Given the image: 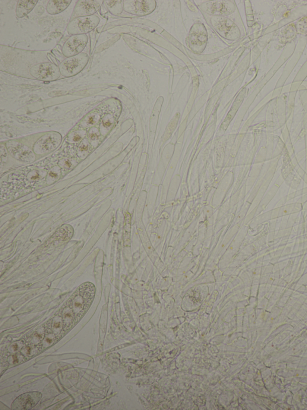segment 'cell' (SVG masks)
I'll return each mask as SVG.
<instances>
[{
    "mask_svg": "<svg viewBox=\"0 0 307 410\" xmlns=\"http://www.w3.org/2000/svg\"><path fill=\"white\" fill-rule=\"evenodd\" d=\"M87 150V147L86 146H82L81 147V151H84V150Z\"/></svg>",
    "mask_w": 307,
    "mask_h": 410,
    "instance_id": "7402d4cb",
    "label": "cell"
},
{
    "mask_svg": "<svg viewBox=\"0 0 307 410\" xmlns=\"http://www.w3.org/2000/svg\"><path fill=\"white\" fill-rule=\"evenodd\" d=\"M96 137H97L96 134H92L91 135V139H93V140L96 139Z\"/></svg>",
    "mask_w": 307,
    "mask_h": 410,
    "instance_id": "44dd1931",
    "label": "cell"
},
{
    "mask_svg": "<svg viewBox=\"0 0 307 410\" xmlns=\"http://www.w3.org/2000/svg\"><path fill=\"white\" fill-rule=\"evenodd\" d=\"M100 4L96 1H82L76 6L74 16H86L93 14L99 10Z\"/></svg>",
    "mask_w": 307,
    "mask_h": 410,
    "instance_id": "9c48e42d",
    "label": "cell"
},
{
    "mask_svg": "<svg viewBox=\"0 0 307 410\" xmlns=\"http://www.w3.org/2000/svg\"><path fill=\"white\" fill-rule=\"evenodd\" d=\"M81 139V137L80 136V135H76L74 137V141H80Z\"/></svg>",
    "mask_w": 307,
    "mask_h": 410,
    "instance_id": "d6986e66",
    "label": "cell"
},
{
    "mask_svg": "<svg viewBox=\"0 0 307 410\" xmlns=\"http://www.w3.org/2000/svg\"><path fill=\"white\" fill-rule=\"evenodd\" d=\"M57 314L59 315L62 318L65 332H67L76 324L78 323V321L77 317H76L74 311H73V309L70 306L67 302L57 312Z\"/></svg>",
    "mask_w": 307,
    "mask_h": 410,
    "instance_id": "ba28073f",
    "label": "cell"
},
{
    "mask_svg": "<svg viewBox=\"0 0 307 410\" xmlns=\"http://www.w3.org/2000/svg\"><path fill=\"white\" fill-rule=\"evenodd\" d=\"M61 141V135L56 132L44 135L38 140L34 146V151L37 153H43L49 152L58 146Z\"/></svg>",
    "mask_w": 307,
    "mask_h": 410,
    "instance_id": "5b68a950",
    "label": "cell"
},
{
    "mask_svg": "<svg viewBox=\"0 0 307 410\" xmlns=\"http://www.w3.org/2000/svg\"><path fill=\"white\" fill-rule=\"evenodd\" d=\"M6 145L9 152L15 159L25 163H31L34 161V153L24 145L17 141H9Z\"/></svg>",
    "mask_w": 307,
    "mask_h": 410,
    "instance_id": "3957f363",
    "label": "cell"
},
{
    "mask_svg": "<svg viewBox=\"0 0 307 410\" xmlns=\"http://www.w3.org/2000/svg\"><path fill=\"white\" fill-rule=\"evenodd\" d=\"M38 1H20L18 2L16 13L18 17L23 18L33 10Z\"/></svg>",
    "mask_w": 307,
    "mask_h": 410,
    "instance_id": "8fae6325",
    "label": "cell"
},
{
    "mask_svg": "<svg viewBox=\"0 0 307 410\" xmlns=\"http://www.w3.org/2000/svg\"><path fill=\"white\" fill-rule=\"evenodd\" d=\"M71 1H50L47 6V11L50 14H57L65 11Z\"/></svg>",
    "mask_w": 307,
    "mask_h": 410,
    "instance_id": "7c38bea8",
    "label": "cell"
},
{
    "mask_svg": "<svg viewBox=\"0 0 307 410\" xmlns=\"http://www.w3.org/2000/svg\"><path fill=\"white\" fill-rule=\"evenodd\" d=\"M81 59L78 58H74L66 61L61 65V70L70 74H73L74 72L77 71L81 65Z\"/></svg>",
    "mask_w": 307,
    "mask_h": 410,
    "instance_id": "4fadbf2b",
    "label": "cell"
},
{
    "mask_svg": "<svg viewBox=\"0 0 307 410\" xmlns=\"http://www.w3.org/2000/svg\"><path fill=\"white\" fill-rule=\"evenodd\" d=\"M54 92L56 94H52V96H61L62 94H65L66 92L65 91H54Z\"/></svg>",
    "mask_w": 307,
    "mask_h": 410,
    "instance_id": "e0dca14e",
    "label": "cell"
},
{
    "mask_svg": "<svg viewBox=\"0 0 307 410\" xmlns=\"http://www.w3.org/2000/svg\"><path fill=\"white\" fill-rule=\"evenodd\" d=\"M132 6L128 7L131 14L137 15H146L150 14L155 8V3L153 2L137 1L133 2Z\"/></svg>",
    "mask_w": 307,
    "mask_h": 410,
    "instance_id": "30bf717a",
    "label": "cell"
},
{
    "mask_svg": "<svg viewBox=\"0 0 307 410\" xmlns=\"http://www.w3.org/2000/svg\"><path fill=\"white\" fill-rule=\"evenodd\" d=\"M40 392H30L23 394L16 399L12 404V409L16 410L31 409L36 406L42 398Z\"/></svg>",
    "mask_w": 307,
    "mask_h": 410,
    "instance_id": "277c9868",
    "label": "cell"
},
{
    "mask_svg": "<svg viewBox=\"0 0 307 410\" xmlns=\"http://www.w3.org/2000/svg\"><path fill=\"white\" fill-rule=\"evenodd\" d=\"M66 165L68 167H71V163L69 161H67V162H66Z\"/></svg>",
    "mask_w": 307,
    "mask_h": 410,
    "instance_id": "603a6c76",
    "label": "cell"
},
{
    "mask_svg": "<svg viewBox=\"0 0 307 410\" xmlns=\"http://www.w3.org/2000/svg\"><path fill=\"white\" fill-rule=\"evenodd\" d=\"M95 120L93 117H91V118H90L89 120H88V123H89L90 124H93Z\"/></svg>",
    "mask_w": 307,
    "mask_h": 410,
    "instance_id": "ffe728a7",
    "label": "cell"
},
{
    "mask_svg": "<svg viewBox=\"0 0 307 410\" xmlns=\"http://www.w3.org/2000/svg\"><path fill=\"white\" fill-rule=\"evenodd\" d=\"M230 3H216L211 6V12L214 14L227 15L230 14Z\"/></svg>",
    "mask_w": 307,
    "mask_h": 410,
    "instance_id": "9a60e30c",
    "label": "cell"
},
{
    "mask_svg": "<svg viewBox=\"0 0 307 410\" xmlns=\"http://www.w3.org/2000/svg\"><path fill=\"white\" fill-rule=\"evenodd\" d=\"M50 176H52V177H54V178H56V176H57V175L56 174H55V173H53L52 172L50 173Z\"/></svg>",
    "mask_w": 307,
    "mask_h": 410,
    "instance_id": "cb8c5ba5",
    "label": "cell"
},
{
    "mask_svg": "<svg viewBox=\"0 0 307 410\" xmlns=\"http://www.w3.org/2000/svg\"><path fill=\"white\" fill-rule=\"evenodd\" d=\"M97 17H80L72 22L73 34L86 33L93 30L99 24Z\"/></svg>",
    "mask_w": 307,
    "mask_h": 410,
    "instance_id": "8992f818",
    "label": "cell"
},
{
    "mask_svg": "<svg viewBox=\"0 0 307 410\" xmlns=\"http://www.w3.org/2000/svg\"><path fill=\"white\" fill-rule=\"evenodd\" d=\"M218 24L216 26L218 33H220L221 35L224 37L229 38L231 37V33L233 29L232 24L230 25V21L227 20V19H223L218 22Z\"/></svg>",
    "mask_w": 307,
    "mask_h": 410,
    "instance_id": "5bb4252c",
    "label": "cell"
},
{
    "mask_svg": "<svg viewBox=\"0 0 307 410\" xmlns=\"http://www.w3.org/2000/svg\"><path fill=\"white\" fill-rule=\"evenodd\" d=\"M207 41V33L205 27L202 24H197L193 27L187 43L192 51L200 53L205 49Z\"/></svg>",
    "mask_w": 307,
    "mask_h": 410,
    "instance_id": "6da1fadb",
    "label": "cell"
},
{
    "mask_svg": "<svg viewBox=\"0 0 307 410\" xmlns=\"http://www.w3.org/2000/svg\"><path fill=\"white\" fill-rule=\"evenodd\" d=\"M87 42V36L82 35L71 37L66 43L64 50L66 57L78 55L83 50Z\"/></svg>",
    "mask_w": 307,
    "mask_h": 410,
    "instance_id": "52a82bcc",
    "label": "cell"
},
{
    "mask_svg": "<svg viewBox=\"0 0 307 410\" xmlns=\"http://www.w3.org/2000/svg\"><path fill=\"white\" fill-rule=\"evenodd\" d=\"M31 73L39 80L47 81L56 80L59 75L58 67L50 64L36 65L31 69Z\"/></svg>",
    "mask_w": 307,
    "mask_h": 410,
    "instance_id": "7a4b0ae2",
    "label": "cell"
},
{
    "mask_svg": "<svg viewBox=\"0 0 307 410\" xmlns=\"http://www.w3.org/2000/svg\"><path fill=\"white\" fill-rule=\"evenodd\" d=\"M103 125L104 127H109L110 125H111V122L108 120V121H105L103 122Z\"/></svg>",
    "mask_w": 307,
    "mask_h": 410,
    "instance_id": "ac0fdd59",
    "label": "cell"
},
{
    "mask_svg": "<svg viewBox=\"0 0 307 410\" xmlns=\"http://www.w3.org/2000/svg\"><path fill=\"white\" fill-rule=\"evenodd\" d=\"M0 149H1V165L2 168L3 163H6V160H7V152H6L5 147L3 145H2Z\"/></svg>",
    "mask_w": 307,
    "mask_h": 410,
    "instance_id": "2e32d148",
    "label": "cell"
}]
</instances>
